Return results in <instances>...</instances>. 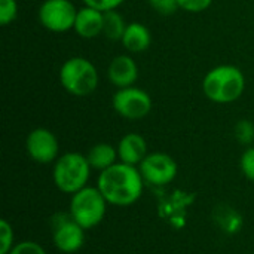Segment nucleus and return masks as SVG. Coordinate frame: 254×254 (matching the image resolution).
Listing matches in <instances>:
<instances>
[{"instance_id": "nucleus-25", "label": "nucleus", "mask_w": 254, "mask_h": 254, "mask_svg": "<svg viewBox=\"0 0 254 254\" xmlns=\"http://www.w3.org/2000/svg\"><path fill=\"white\" fill-rule=\"evenodd\" d=\"M83 4L95 7L101 12H107V10H115L119 6H122L127 0H82Z\"/></svg>"}, {"instance_id": "nucleus-17", "label": "nucleus", "mask_w": 254, "mask_h": 254, "mask_svg": "<svg viewBox=\"0 0 254 254\" xmlns=\"http://www.w3.org/2000/svg\"><path fill=\"white\" fill-rule=\"evenodd\" d=\"M216 219H217V223L220 225V228L226 234H237L243 225L241 216L237 211H234L231 207H223V208L217 210Z\"/></svg>"}, {"instance_id": "nucleus-15", "label": "nucleus", "mask_w": 254, "mask_h": 254, "mask_svg": "<svg viewBox=\"0 0 254 254\" xmlns=\"http://www.w3.org/2000/svg\"><path fill=\"white\" fill-rule=\"evenodd\" d=\"M86 158H88V162H89L91 168L97 170L100 173L110 168L116 162H119L118 149L115 146L109 144V143H97V144H94L88 150Z\"/></svg>"}, {"instance_id": "nucleus-6", "label": "nucleus", "mask_w": 254, "mask_h": 254, "mask_svg": "<svg viewBox=\"0 0 254 254\" xmlns=\"http://www.w3.org/2000/svg\"><path fill=\"white\" fill-rule=\"evenodd\" d=\"M112 107L127 121H141L152 112L153 100L147 91L134 85L116 89L112 97Z\"/></svg>"}, {"instance_id": "nucleus-26", "label": "nucleus", "mask_w": 254, "mask_h": 254, "mask_svg": "<svg viewBox=\"0 0 254 254\" xmlns=\"http://www.w3.org/2000/svg\"><path fill=\"white\" fill-rule=\"evenodd\" d=\"M253 254H254V253H253Z\"/></svg>"}, {"instance_id": "nucleus-8", "label": "nucleus", "mask_w": 254, "mask_h": 254, "mask_svg": "<svg viewBox=\"0 0 254 254\" xmlns=\"http://www.w3.org/2000/svg\"><path fill=\"white\" fill-rule=\"evenodd\" d=\"M138 170L147 185L158 188L173 183L179 174V165L176 159L164 152L149 153L138 165Z\"/></svg>"}, {"instance_id": "nucleus-21", "label": "nucleus", "mask_w": 254, "mask_h": 254, "mask_svg": "<svg viewBox=\"0 0 254 254\" xmlns=\"http://www.w3.org/2000/svg\"><path fill=\"white\" fill-rule=\"evenodd\" d=\"M147 1L152 10H155L158 15H162V16L174 15L180 9L177 0H147Z\"/></svg>"}, {"instance_id": "nucleus-10", "label": "nucleus", "mask_w": 254, "mask_h": 254, "mask_svg": "<svg viewBox=\"0 0 254 254\" xmlns=\"http://www.w3.org/2000/svg\"><path fill=\"white\" fill-rule=\"evenodd\" d=\"M25 150L34 162L52 164L60 158V141L51 129L39 127L28 132Z\"/></svg>"}, {"instance_id": "nucleus-4", "label": "nucleus", "mask_w": 254, "mask_h": 254, "mask_svg": "<svg viewBox=\"0 0 254 254\" xmlns=\"http://www.w3.org/2000/svg\"><path fill=\"white\" fill-rule=\"evenodd\" d=\"M91 165L86 155L79 152H67L60 155L54 162L52 180L58 190L73 195L88 186L91 177Z\"/></svg>"}, {"instance_id": "nucleus-14", "label": "nucleus", "mask_w": 254, "mask_h": 254, "mask_svg": "<svg viewBox=\"0 0 254 254\" xmlns=\"http://www.w3.org/2000/svg\"><path fill=\"white\" fill-rule=\"evenodd\" d=\"M121 43L127 49V52L141 54L150 48L152 33L144 24H141L138 21H132V22H128Z\"/></svg>"}, {"instance_id": "nucleus-24", "label": "nucleus", "mask_w": 254, "mask_h": 254, "mask_svg": "<svg viewBox=\"0 0 254 254\" xmlns=\"http://www.w3.org/2000/svg\"><path fill=\"white\" fill-rule=\"evenodd\" d=\"M9 254H46V252L36 241H21L12 247Z\"/></svg>"}, {"instance_id": "nucleus-11", "label": "nucleus", "mask_w": 254, "mask_h": 254, "mask_svg": "<svg viewBox=\"0 0 254 254\" xmlns=\"http://www.w3.org/2000/svg\"><path fill=\"white\" fill-rule=\"evenodd\" d=\"M107 77L116 89L134 86L138 79V65L129 54H119L109 63Z\"/></svg>"}, {"instance_id": "nucleus-12", "label": "nucleus", "mask_w": 254, "mask_h": 254, "mask_svg": "<svg viewBox=\"0 0 254 254\" xmlns=\"http://www.w3.org/2000/svg\"><path fill=\"white\" fill-rule=\"evenodd\" d=\"M104 28V12L83 4L77 9L76 21H74V33L82 39H95L103 36Z\"/></svg>"}, {"instance_id": "nucleus-1", "label": "nucleus", "mask_w": 254, "mask_h": 254, "mask_svg": "<svg viewBox=\"0 0 254 254\" xmlns=\"http://www.w3.org/2000/svg\"><path fill=\"white\" fill-rule=\"evenodd\" d=\"M144 179L138 167L116 162L101 171L97 179V188L110 205L128 207L135 204L144 189Z\"/></svg>"}, {"instance_id": "nucleus-22", "label": "nucleus", "mask_w": 254, "mask_h": 254, "mask_svg": "<svg viewBox=\"0 0 254 254\" xmlns=\"http://www.w3.org/2000/svg\"><path fill=\"white\" fill-rule=\"evenodd\" d=\"M240 167L244 177L250 182H254V146H249L240 159Z\"/></svg>"}, {"instance_id": "nucleus-7", "label": "nucleus", "mask_w": 254, "mask_h": 254, "mask_svg": "<svg viewBox=\"0 0 254 254\" xmlns=\"http://www.w3.org/2000/svg\"><path fill=\"white\" fill-rule=\"evenodd\" d=\"M77 7L71 0H43L37 10V19L43 28L52 33H65L74 28Z\"/></svg>"}, {"instance_id": "nucleus-5", "label": "nucleus", "mask_w": 254, "mask_h": 254, "mask_svg": "<svg viewBox=\"0 0 254 254\" xmlns=\"http://www.w3.org/2000/svg\"><path fill=\"white\" fill-rule=\"evenodd\" d=\"M109 202L97 186H86L71 195L68 213L85 231L98 226L107 213Z\"/></svg>"}, {"instance_id": "nucleus-20", "label": "nucleus", "mask_w": 254, "mask_h": 254, "mask_svg": "<svg viewBox=\"0 0 254 254\" xmlns=\"http://www.w3.org/2000/svg\"><path fill=\"white\" fill-rule=\"evenodd\" d=\"M0 254H9L12 250L13 244V228L12 225L6 220H0Z\"/></svg>"}, {"instance_id": "nucleus-9", "label": "nucleus", "mask_w": 254, "mask_h": 254, "mask_svg": "<svg viewBox=\"0 0 254 254\" xmlns=\"http://www.w3.org/2000/svg\"><path fill=\"white\" fill-rule=\"evenodd\" d=\"M52 241L61 253H76L85 244V229L73 220L70 213L57 214L52 219Z\"/></svg>"}, {"instance_id": "nucleus-19", "label": "nucleus", "mask_w": 254, "mask_h": 254, "mask_svg": "<svg viewBox=\"0 0 254 254\" xmlns=\"http://www.w3.org/2000/svg\"><path fill=\"white\" fill-rule=\"evenodd\" d=\"M18 1L16 0H0V25H10L18 16Z\"/></svg>"}, {"instance_id": "nucleus-23", "label": "nucleus", "mask_w": 254, "mask_h": 254, "mask_svg": "<svg viewBox=\"0 0 254 254\" xmlns=\"http://www.w3.org/2000/svg\"><path fill=\"white\" fill-rule=\"evenodd\" d=\"M179 7L189 13H201L207 10L214 0H177Z\"/></svg>"}, {"instance_id": "nucleus-2", "label": "nucleus", "mask_w": 254, "mask_h": 254, "mask_svg": "<svg viewBox=\"0 0 254 254\" xmlns=\"http://www.w3.org/2000/svg\"><path fill=\"white\" fill-rule=\"evenodd\" d=\"M201 89L211 103L231 104L243 97L246 91V76L238 65L219 64L205 73Z\"/></svg>"}, {"instance_id": "nucleus-16", "label": "nucleus", "mask_w": 254, "mask_h": 254, "mask_svg": "<svg viewBox=\"0 0 254 254\" xmlns=\"http://www.w3.org/2000/svg\"><path fill=\"white\" fill-rule=\"evenodd\" d=\"M128 22L125 21V18L118 12V9L115 10H107L104 12V28H103V36L112 42H121L122 36L127 30Z\"/></svg>"}, {"instance_id": "nucleus-13", "label": "nucleus", "mask_w": 254, "mask_h": 254, "mask_svg": "<svg viewBox=\"0 0 254 254\" xmlns=\"http://www.w3.org/2000/svg\"><path fill=\"white\" fill-rule=\"evenodd\" d=\"M118 155L119 161L128 165L138 167L141 161L149 155L147 141L138 132H128L118 141Z\"/></svg>"}, {"instance_id": "nucleus-3", "label": "nucleus", "mask_w": 254, "mask_h": 254, "mask_svg": "<svg viewBox=\"0 0 254 254\" xmlns=\"http://www.w3.org/2000/svg\"><path fill=\"white\" fill-rule=\"evenodd\" d=\"M58 79L67 94L73 97H88L97 91L100 73L91 60L85 57H71L61 64Z\"/></svg>"}, {"instance_id": "nucleus-18", "label": "nucleus", "mask_w": 254, "mask_h": 254, "mask_svg": "<svg viewBox=\"0 0 254 254\" xmlns=\"http://www.w3.org/2000/svg\"><path fill=\"white\" fill-rule=\"evenodd\" d=\"M234 137L243 146H252L254 143V124L249 119H240L234 127Z\"/></svg>"}]
</instances>
